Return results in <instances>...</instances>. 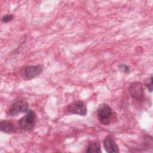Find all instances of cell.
<instances>
[{
    "label": "cell",
    "mask_w": 153,
    "mask_h": 153,
    "mask_svg": "<svg viewBox=\"0 0 153 153\" xmlns=\"http://www.w3.org/2000/svg\"><path fill=\"white\" fill-rule=\"evenodd\" d=\"M97 114L98 120L103 125L109 124L115 117L112 108L106 103L99 105L97 108Z\"/></svg>",
    "instance_id": "cell-1"
},
{
    "label": "cell",
    "mask_w": 153,
    "mask_h": 153,
    "mask_svg": "<svg viewBox=\"0 0 153 153\" xmlns=\"http://www.w3.org/2000/svg\"><path fill=\"white\" fill-rule=\"evenodd\" d=\"M36 122V114L32 110H29L25 116L21 118L18 124L20 128L26 131L32 130Z\"/></svg>",
    "instance_id": "cell-2"
},
{
    "label": "cell",
    "mask_w": 153,
    "mask_h": 153,
    "mask_svg": "<svg viewBox=\"0 0 153 153\" xmlns=\"http://www.w3.org/2000/svg\"><path fill=\"white\" fill-rule=\"evenodd\" d=\"M132 99L138 103H142L145 100V94L142 84L139 82H133L128 88Z\"/></svg>",
    "instance_id": "cell-3"
},
{
    "label": "cell",
    "mask_w": 153,
    "mask_h": 153,
    "mask_svg": "<svg viewBox=\"0 0 153 153\" xmlns=\"http://www.w3.org/2000/svg\"><path fill=\"white\" fill-rule=\"evenodd\" d=\"M29 111L28 103L26 100H19L13 102L7 110V114L10 116H16L20 113L26 112Z\"/></svg>",
    "instance_id": "cell-4"
},
{
    "label": "cell",
    "mask_w": 153,
    "mask_h": 153,
    "mask_svg": "<svg viewBox=\"0 0 153 153\" xmlns=\"http://www.w3.org/2000/svg\"><path fill=\"white\" fill-rule=\"evenodd\" d=\"M67 111L72 114H76L84 116L87 114V108L83 102L78 100L69 104L67 106Z\"/></svg>",
    "instance_id": "cell-5"
},
{
    "label": "cell",
    "mask_w": 153,
    "mask_h": 153,
    "mask_svg": "<svg viewBox=\"0 0 153 153\" xmlns=\"http://www.w3.org/2000/svg\"><path fill=\"white\" fill-rule=\"evenodd\" d=\"M42 71L41 65H29L27 66L24 70L25 76L27 79H32L39 75Z\"/></svg>",
    "instance_id": "cell-6"
},
{
    "label": "cell",
    "mask_w": 153,
    "mask_h": 153,
    "mask_svg": "<svg viewBox=\"0 0 153 153\" xmlns=\"http://www.w3.org/2000/svg\"><path fill=\"white\" fill-rule=\"evenodd\" d=\"M103 145L105 149L107 152L112 153V152H118L119 149L118 146L117 145L115 140L110 136H107L104 141Z\"/></svg>",
    "instance_id": "cell-7"
},
{
    "label": "cell",
    "mask_w": 153,
    "mask_h": 153,
    "mask_svg": "<svg viewBox=\"0 0 153 153\" xmlns=\"http://www.w3.org/2000/svg\"><path fill=\"white\" fill-rule=\"evenodd\" d=\"M0 130L6 133H11L14 131L15 128L11 122L7 120H2L0 122Z\"/></svg>",
    "instance_id": "cell-8"
},
{
    "label": "cell",
    "mask_w": 153,
    "mask_h": 153,
    "mask_svg": "<svg viewBox=\"0 0 153 153\" xmlns=\"http://www.w3.org/2000/svg\"><path fill=\"white\" fill-rule=\"evenodd\" d=\"M86 152H96V153H100V146L98 142H92L88 144L87 146L86 150Z\"/></svg>",
    "instance_id": "cell-9"
},
{
    "label": "cell",
    "mask_w": 153,
    "mask_h": 153,
    "mask_svg": "<svg viewBox=\"0 0 153 153\" xmlns=\"http://www.w3.org/2000/svg\"><path fill=\"white\" fill-rule=\"evenodd\" d=\"M119 69L121 72L125 73V74H129L130 73V68L129 67L125 65V64H121L119 66Z\"/></svg>",
    "instance_id": "cell-10"
},
{
    "label": "cell",
    "mask_w": 153,
    "mask_h": 153,
    "mask_svg": "<svg viewBox=\"0 0 153 153\" xmlns=\"http://www.w3.org/2000/svg\"><path fill=\"white\" fill-rule=\"evenodd\" d=\"M13 18H14L13 15H12V14H7V15H5V16L2 17V22L3 23L9 22L11 21L13 19Z\"/></svg>",
    "instance_id": "cell-11"
},
{
    "label": "cell",
    "mask_w": 153,
    "mask_h": 153,
    "mask_svg": "<svg viewBox=\"0 0 153 153\" xmlns=\"http://www.w3.org/2000/svg\"><path fill=\"white\" fill-rule=\"evenodd\" d=\"M145 86L147 87L148 90L151 92L152 91V76L150 77V80L148 81H147L145 82Z\"/></svg>",
    "instance_id": "cell-12"
}]
</instances>
